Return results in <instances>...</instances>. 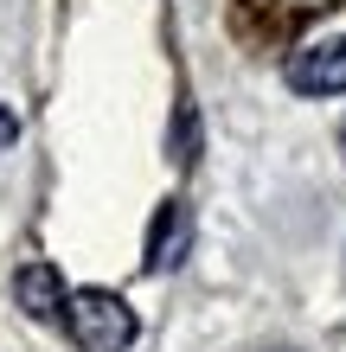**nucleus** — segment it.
I'll use <instances>...</instances> for the list:
<instances>
[{
	"instance_id": "f03ea898",
	"label": "nucleus",
	"mask_w": 346,
	"mask_h": 352,
	"mask_svg": "<svg viewBox=\"0 0 346 352\" xmlns=\"http://www.w3.org/2000/svg\"><path fill=\"white\" fill-rule=\"evenodd\" d=\"M289 84L301 96H340L346 90V38H321V45L289 58Z\"/></svg>"
},
{
	"instance_id": "f257e3e1",
	"label": "nucleus",
	"mask_w": 346,
	"mask_h": 352,
	"mask_svg": "<svg viewBox=\"0 0 346 352\" xmlns=\"http://www.w3.org/2000/svg\"><path fill=\"white\" fill-rule=\"evenodd\" d=\"M65 327H71L77 352H129L135 333H141L135 307L122 295H109V288H77L65 301Z\"/></svg>"
},
{
	"instance_id": "7ed1b4c3",
	"label": "nucleus",
	"mask_w": 346,
	"mask_h": 352,
	"mask_svg": "<svg viewBox=\"0 0 346 352\" xmlns=\"http://www.w3.org/2000/svg\"><path fill=\"white\" fill-rule=\"evenodd\" d=\"M13 295H19V307H26L32 320H65L71 288H65V276H58L52 263H26V269L13 276Z\"/></svg>"
},
{
	"instance_id": "39448f33",
	"label": "nucleus",
	"mask_w": 346,
	"mask_h": 352,
	"mask_svg": "<svg viewBox=\"0 0 346 352\" xmlns=\"http://www.w3.org/2000/svg\"><path fill=\"white\" fill-rule=\"evenodd\" d=\"M13 135H19V122H13L7 109H0V148H13Z\"/></svg>"
},
{
	"instance_id": "20e7f679",
	"label": "nucleus",
	"mask_w": 346,
	"mask_h": 352,
	"mask_svg": "<svg viewBox=\"0 0 346 352\" xmlns=\"http://www.w3.org/2000/svg\"><path fill=\"white\" fill-rule=\"evenodd\" d=\"M186 243H193V218H186V205L180 199H167L154 212V224H148V269H180V256H186Z\"/></svg>"
}]
</instances>
